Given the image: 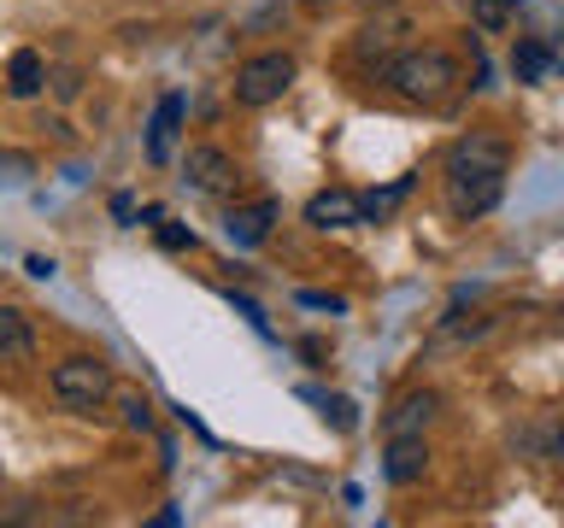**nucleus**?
<instances>
[{"label":"nucleus","mask_w":564,"mask_h":528,"mask_svg":"<svg viewBox=\"0 0 564 528\" xmlns=\"http://www.w3.org/2000/svg\"><path fill=\"white\" fill-rule=\"evenodd\" d=\"M506 135H488V130H470L458 147L447 153V183H453V211L458 218H476L500 200V176H506Z\"/></svg>","instance_id":"obj_1"},{"label":"nucleus","mask_w":564,"mask_h":528,"mask_svg":"<svg viewBox=\"0 0 564 528\" xmlns=\"http://www.w3.org/2000/svg\"><path fill=\"white\" fill-rule=\"evenodd\" d=\"M388 82H394V95H400V100L435 106V100H447V95H453L458 65H453L441 47H417V53H400V59L388 65Z\"/></svg>","instance_id":"obj_2"},{"label":"nucleus","mask_w":564,"mask_h":528,"mask_svg":"<svg viewBox=\"0 0 564 528\" xmlns=\"http://www.w3.org/2000/svg\"><path fill=\"white\" fill-rule=\"evenodd\" d=\"M106 394H112V370L100 359L53 364V399H59L65 411H95V405H106Z\"/></svg>","instance_id":"obj_3"},{"label":"nucleus","mask_w":564,"mask_h":528,"mask_svg":"<svg viewBox=\"0 0 564 528\" xmlns=\"http://www.w3.org/2000/svg\"><path fill=\"white\" fill-rule=\"evenodd\" d=\"M289 82H294V59L289 53H259V59H247L236 70V100L241 106H271L289 95Z\"/></svg>","instance_id":"obj_4"},{"label":"nucleus","mask_w":564,"mask_h":528,"mask_svg":"<svg viewBox=\"0 0 564 528\" xmlns=\"http://www.w3.org/2000/svg\"><path fill=\"white\" fill-rule=\"evenodd\" d=\"M183 176H188L200 194H224V188H236V158L218 153V147H188Z\"/></svg>","instance_id":"obj_5"},{"label":"nucleus","mask_w":564,"mask_h":528,"mask_svg":"<svg viewBox=\"0 0 564 528\" xmlns=\"http://www.w3.org/2000/svg\"><path fill=\"white\" fill-rule=\"evenodd\" d=\"M306 218L317 229H347V223L365 218V200H352L347 188H329V194H312V200H306Z\"/></svg>","instance_id":"obj_6"},{"label":"nucleus","mask_w":564,"mask_h":528,"mask_svg":"<svg viewBox=\"0 0 564 528\" xmlns=\"http://www.w3.org/2000/svg\"><path fill=\"white\" fill-rule=\"evenodd\" d=\"M435 394H405L400 405H394V411H388V422H382V435L388 440H405V435H423V429H430V417H435Z\"/></svg>","instance_id":"obj_7"},{"label":"nucleus","mask_w":564,"mask_h":528,"mask_svg":"<svg viewBox=\"0 0 564 528\" xmlns=\"http://www.w3.org/2000/svg\"><path fill=\"white\" fill-rule=\"evenodd\" d=\"M400 35H405V18H370V24L359 30V59L365 65H388V53L400 47Z\"/></svg>","instance_id":"obj_8"},{"label":"nucleus","mask_w":564,"mask_h":528,"mask_svg":"<svg viewBox=\"0 0 564 528\" xmlns=\"http://www.w3.org/2000/svg\"><path fill=\"white\" fill-rule=\"evenodd\" d=\"M176 123H183V100L165 95V100H159V112H153V123H148V158H153V165H171Z\"/></svg>","instance_id":"obj_9"},{"label":"nucleus","mask_w":564,"mask_h":528,"mask_svg":"<svg viewBox=\"0 0 564 528\" xmlns=\"http://www.w3.org/2000/svg\"><path fill=\"white\" fill-rule=\"evenodd\" d=\"M271 223H276V206H236L224 218V235L236 246H259L264 235H271Z\"/></svg>","instance_id":"obj_10"},{"label":"nucleus","mask_w":564,"mask_h":528,"mask_svg":"<svg viewBox=\"0 0 564 528\" xmlns=\"http://www.w3.org/2000/svg\"><path fill=\"white\" fill-rule=\"evenodd\" d=\"M388 482H417L423 470H430V447H423V435H405V440H388Z\"/></svg>","instance_id":"obj_11"},{"label":"nucleus","mask_w":564,"mask_h":528,"mask_svg":"<svg viewBox=\"0 0 564 528\" xmlns=\"http://www.w3.org/2000/svg\"><path fill=\"white\" fill-rule=\"evenodd\" d=\"M42 82H47L42 53L18 47V53H12V65H7V95H12V100H30V95H42Z\"/></svg>","instance_id":"obj_12"},{"label":"nucleus","mask_w":564,"mask_h":528,"mask_svg":"<svg viewBox=\"0 0 564 528\" xmlns=\"http://www.w3.org/2000/svg\"><path fill=\"white\" fill-rule=\"evenodd\" d=\"M35 359V334L12 306H0V364H30Z\"/></svg>","instance_id":"obj_13"},{"label":"nucleus","mask_w":564,"mask_h":528,"mask_svg":"<svg viewBox=\"0 0 564 528\" xmlns=\"http://www.w3.org/2000/svg\"><path fill=\"white\" fill-rule=\"evenodd\" d=\"M511 70H518V82H541L546 70H553V53H546L541 42H518V53H511Z\"/></svg>","instance_id":"obj_14"},{"label":"nucleus","mask_w":564,"mask_h":528,"mask_svg":"<svg viewBox=\"0 0 564 528\" xmlns=\"http://www.w3.org/2000/svg\"><path fill=\"white\" fill-rule=\"evenodd\" d=\"M511 7H518V0H476V24H482V30H506L511 24Z\"/></svg>","instance_id":"obj_15"},{"label":"nucleus","mask_w":564,"mask_h":528,"mask_svg":"<svg viewBox=\"0 0 564 528\" xmlns=\"http://www.w3.org/2000/svg\"><path fill=\"white\" fill-rule=\"evenodd\" d=\"M118 411H123V429H148V422H153V405L141 399V394H123Z\"/></svg>","instance_id":"obj_16"},{"label":"nucleus","mask_w":564,"mask_h":528,"mask_svg":"<svg viewBox=\"0 0 564 528\" xmlns=\"http://www.w3.org/2000/svg\"><path fill=\"white\" fill-rule=\"evenodd\" d=\"M47 82H53V95H59V100H77L83 95V70H47Z\"/></svg>","instance_id":"obj_17"},{"label":"nucleus","mask_w":564,"mask_h":528,"mask_svg":"<svg viewBox=\"0 0 564 528\" xmlns=\"http://www.w3.org/2000/svg\"><path fill=\"white\" fill-rule=\"evenodd\" d=\"M405 188H412V183H394L388 194H370V200H365V218H388V211H394V200H400Z\"/></svg>","instance_id":"obj_18"},{"label":"nucleus","mask_w":564,"mask_h":528,"mask_svg":"<svg viewBox=\"0 0 564 528\" xmlns=\"http://www.w3.org/2000/svg\"><path fill=\"white\" fill-rule=\"evenodd\" d=\"M159 241H165L171 253H183V246H194V229H176V223H165V229H159Z\"/></svg>","instance_id":"obj_19"},{"label":"nucleus","mask_w":564,"mask_h":528,"mask_svg":"<svg viewBox=\"0 0 564 528\" xmlns=\"http://www.w3.org/2000/svg\"><path fill=\"white\" fill-rule=\"evenodd\" d=\"M324 411L335 417V429H352V422H359L352 417V399H324Z\"/></svg>","instance_id":"obj_20"},{"label":"nucleus","mask_w":564,"mask_h":528,"mask_svg":"<svg viewBox=\"0 0 564 528\" xmlns=\"http://www.w3.org/2000/svg\"><path fill=\"white\" fill-rule=\"evenodd\" d=\"M300 306H312V311H341V299H329V294H300Z\"/></svg>","instance_id":"obj_21"},{"label":"nucleus","mask_w":564,"mask_h":528,"mask_svg":"<svg viewBox=\"0 0 564 528\" xmlns=\"http://www.w3.org/2000/svg\"><path fill=\"white\" fill-rule=\"evenodd\" d=\"M306 12H329V7H341V0H300Z\"/></svg>","instance_id":"obj_22"},{"label":"nucleus","mask_w":564,"mask_h":528,"mask_svg":"<svg viewBox=\"0 0 564 528\" xmlns=\"http://www.w3.org/2000/svg\"><path fill=\"white\" fill-rule=\"evenodd\" d=\"M365 7H388V0H365Z\"/></svg>","instance_id":"obj_23"}]
</instances>
